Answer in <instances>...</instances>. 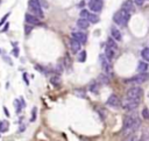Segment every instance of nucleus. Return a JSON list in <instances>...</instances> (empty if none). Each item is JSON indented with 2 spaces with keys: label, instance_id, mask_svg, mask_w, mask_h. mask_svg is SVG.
Returning a JSON list of instances; mask_svg holds the SVG:
<instances>
[{
  "label": "nucleus",
  "instance_id": "obj_11",
  "mask_svg": "<svg viewBox=\"0 0 149 141\" xmlns=\"http://www.w3.org/2000/svg\"><path fill=\"white\" fill-rule=\"evenodd\" d=\"M121 9L122 11H126L128 13H130L133 9H134V3H133V0H126V1L122 4L121 6Z\"/></svg>",
  "mask_w": 149,
  "mask_h": 141
},
{
  "label": "nucleus",
  "instance_id": "obj_38",
  "mask_svg": "<svg viewBox=\"0 0 149 141\" xmlns=\"http://www.w3.org/2000/svg\"><path fill=\"white\" fill-rule=\"evenodd\" d=\"M0 52H1V50H0Z\"/></svg>",
  "mask_w": 149,
  "mask_h": 141
},
{
  "label": "nucleus",
  "instance_id": "obj_26",
  "mask_svg": "<svg viewBox=\"0 0 149 141\" xmlns=\"http://www.w3.org/2000/svg\"><path fill=\"white\" fill-rule=\"evenodd\" d=\"M123 141H139V138H138L136 134H132L129 136H126V139Z\"/></svg>",
  "mask_w": 149,
  "mask_h": 141
},
{
  "label": "nucleus",
  "instance_id": "obj_27",
  "mask_svg": "<svg viewBox=\"0 0 149 141\" xmlns=\"http://www.w3.org/2000/svg\"><path fill=\"white\" fill-rule=\"evenodd\" d=\"M90 90L92 92H95V93H98V86H97V83L96 82H93L91 85H90Z\"/></svg>",
  "mask_w": 149,
  "mask_h": 141
},
{
  "label": "nucleus",
  "instance_id": "obj_32",
  "mask_svg": "<svg viewBox=\"0 0 149 141\" xmlns=\"http://www.w3.org/2000/svg\"><path fill=\"white\" fill-rule=\"evenodd\" d=\"M36 112H37V109L36 107H33V111H32V118H30V121H35L36 119Z\"/></svg>",
  "mask_w": 149,
  "mask_h": 141
},
{
  "label": "nucleus",
  "instance_id": "obj_2",
  "mask_svg": "<svg viewBox=\"0 0 149 141\" xmlns=\"http://www.w3.org/2000/svg\"><path fill=\"white\" fill-rule=\"evenodd\" d=\"M129 19H130V13H128V12H126V11H122V9L118 11V12L114 13V15H113V21H114L118 26H121V27L126 26V25L128 23V20H129Z\"/></svg>",
  "mask_w": 149,
  "mask_h": 141
},
{
  "label": "nucleus",
  "instance_id": "obj_19",
  "mask_svg": "<svg viewBox=\"0 0 149 141\" xmlns=\"http://www.w3.org/2000/svg\"><path fill=\"white\" fill-rule=\"evenodd\" d=\"M77 26L81 28V29H86L89 26H90V22L86 20V19H79L77 21Z\"/></svg>",
  "mask_w": 149,
  "mask_h": 141
},
{
  "label": "nucleus",
  "instance_id": "obj_7",
  "mask_svg": "<svg viewBox=\"0 0 149 141\" xmlns=\"http://www.w3.org/2000/svg\"><path fill=\"white\" fill-rule=\"evenodd\" d=\"M100 63H101V68L104 70V74L106 76H111L112 75V65H111V62L105 57V55L100 56Z\"/></svg>",
  "mask_w": 149,
  "mask_h": 141
},
{
  "label": "nucleus",
  "instance_id": "obj_30",
  "mask_svg": "<svg viewBox=\"0 0 149 141\" xmlns=\"http://www.w3.org/2000/svg\"><path fill=\"white\" fill-rule=\"evenodd\" d=\"M85 60H86V51H82L79 54V56H78V61L79 62H85Z\"/></svg>",
  "mask_w": 149,
  "mask_h": 141
},
{
  "label": "nucleus",
  "instance_id": "obj_13",
  "mask_svg": "<svg viewBox=\"0 0 149 141\" xmlns=\"http://www.w3.org/2000/svg\"><path fill=\"white\" fill-rule=\"evenodd\" d=\"M14 106H15L16 113L19 114V113L21 112L22 107H25V101H23V99H22V98H21L20 100H19V99H15V100H14Z\"/></svg>",
  "mask_w": 149,
  "mask_h": 141
},
{
  "label": "nucleus",
  "instance_id": "obj_17",
  "mask_svg": "<svg viewBox=\"0 0 149 141\" xmlns=\"http://www.w3.org/2000/svg\"><path fill=\"white\" fill-rule=\"evenodd\" d=\"M147 70H148V63L144 62V61L139 62V64H138V71H139L140 74H144Z\"/></svg>",
  "mask_w": 149,
  "mask_h": 141
},
{
  "label": "nucleus",
  "instance_id": "obj_34",
  "mask_svg": "<svg viewBox=\"0 0 149 141\" xmlns=\"http://www.w3.org/2000/svg\"><path fill=\"white\" fill-rule=\"evenodd\" d=\"M13 54H14V56H19V50H17V48H15V49L13 50Z\"/></svg>",
  "mask_w": 149,
  "mask_h": 141
},
{
  "label": "nucleus",
  "instance_id": "obj_36",
  "mask_svg": "<svg viewBox=\"0 0 149 141\" xmlns=\"http://www.w3.org/2000/svg\"><path fill=\"white\" fill-rule=\"evenodd\" d=\"M7 28H8V23H7V25H6L5 27H4V29H3L1 32H6V30H7Z\"/></svg>",
  "mask_w": 149,
  "mask_h": 141
},
{
  "label": "nucleus",
  "instance_id": "obj_16",
  "mask_svg": "<svg viewBox=\"0 0 149 141\" xmlns=\"http://www.w3.org/2000/svg\"><path fill=\"white\" fill-rule=\"evenodd\" d=\"M9 128V122L7 120H0V134L6 133Z\"/></svg>",
  "mask_w": 149,
  "mask_h": 141
},
{
  "label": "nucleus",
  "instance_id": "obj_5",
  "mask_svg": "<svg viewBox=\"0 0 149 141\" xmlns=\"http://www.w3.org/2000/svg\"><path fill=\"white\" fill-rule=\"evenodd\" d=\"M140 104V100H134V99H128L126 98L123 101H122V107L126 110V111H134L136 110V107L139 106Z\"/></svg>",
  "mask_w": 149,
  "mask_h": 141
},
{
  "label": "nucleus",
  "instance_id": "obj_18",
  "mask_svg": "<svg viewBox=\"0 0 149 141\" xmlns=\"http://www.w3.org/2000/svg\"><path fill=\"white\" fill-rule=\"evenodd\" d=\"M70 46H71V50H72V52H78L79 49H81V43H79L78 41H76V40H73V39L71 40Z\"/></svg>",
  "mask_w": 149,
  "mask_h": 141
},
{
  "label": "nucleus",
  "instance_id": "obj_22",
  "mask_svg": "<svg viewBox=\"0 0 149 141\" xmlns=\"http://www.w3.org/2000/svg\"><path fill=\"white\" fill-rule=\"evenodd\" d=\"M107 47L114 49V50L118 49V46H117V43H115V41H114L113 39H108V40H107Z\"/></svg>",
  "mask_w": 149,
  "mask_h": 141
},
{
  "label": "nucleus",
  "instance_id": "obj_31",
  "mask_svg": "<svg viewBox=\"0 0 149 141\" xmlns=\"http://www.w3.org/2000/svg\"><path fill=\"white\" fill-rule=\"evenodd\" d=\"M9 15H11V12H8V13H7L6 15H4V16H3V19L0 20V27H1V26H3V25H4L5 22H6V20H7V17H8Z\"/></svg>",
  "mask_w": 149,
  "mask_h": 141
},
{
  "label": "nucleus",
  "instance_id": "obj_12",
  "mask_svg": "<svg viewBox=\"0 0 149 141\" xmlns=\"http://www.w3.org/2000/svg\"><path fill=\"white\" fill-rule=\"evenodd\" d=\"M111 35H112V39H113L114 41H121V39H122L120 30L117 29L115 27H112L111 28Z\"/></svg>",
  "mask_w": 149,
  "mask_h": 141
},
{
  "label": "nucleus",
  "instance_id": "obj_37",
  "mask_svg": "<svg viewBox=\"0 0 149 141\" xmlns=\"http://www.w3.org/2000/svg\"><path fill=\"white\" fill-rule=\"evenodd\" d=\"M30 29H32V28H29V27H26V34H28V33L30 32Z\"/></svg>",
  "mask_w": 149,
  "mask_h": 141
},
{
  "label": "nucleus",
  "instance_id": "obj_8",
  "mask_svg": "<svg viewBox=\"0 0 149 141\" xmlns=\"http://www.w3.org/2000/svg\"><path fill=\"white\" fill-rule=\"evenodd\" d=\"M103 0H90V3H89V7L92 12H100L101 8H103Z\"/></svg>",
  "mask_w": 149,
  "mask_h": 141
},
{
  "label": "nucleus",
  "instance_id": "obj_33",
  "mask_svg": "<svg viewBox=\"0 0 149 141\" xmlns=\"http://www.w3.org/2000/svg\"><path fill=\"white\" fill-rule=\"evenodd\" d=\"M133 3H134V4H136L138 6H142V5H143V3H144V0H133Z\"/></svg>",
  "mask_w": 149,
  "mask_h": 141
},
{
  "label": "nucleus",
  "instance_id": "obj_23",
  "mask_svg": "<svg viewBox=\"0 0 149 141\" xmlns=\"http://www.w3.org/2000/svg\"><path fill=\"white\" fill-rule=\"evenodd\" d=\"M50 82H51V84H52V85H55V86H58V85L61 84V78H60L58 76H54V77H51V78H50Z\"/></svg>",
  "mask_w": 149,
  "mask_h": 141
},
{
  "label": "nucleus",
  "instance_id": "obj_9",
  "mask_svg": "<svg viewBox=\"0 0 149 141\" xmlns=\"http://www.w3.org/2000/svg\"><path fill=\"white\" fill-rule=\"evenodd\" d=\"M106 104L108 105V106L115 109V107H119V106H120V105H121V101H120V99H119V97H118L117 95H111V96L108 97Z\"/></svg>",
  "mask_w": 149,
  "mask_h": 141
},
{
  "label": "nucleus",
  "instance_id": "obj_35",
  "mask_svg": "<svg viewBox=\"0 0 149 141\" xmlns=\"http://www.w3.org/2000/svg\"><path fill=\"white\" fill-rule=\"evenodd\" d=\"M4 111H5V114H6L7 117H9V113H8V111H7V109H6V107H4Z\"/></svg>",
  "mask_w": 149,
  "mask_h": 141
},
{
  "label": "nucleus",
  "instance_id": "obj_4",
  "mask_svg": "<svg viewBox=\"0 0 149 141\" xmlns=\"http://www.w3.org/2000/svg\"><path fill=\"white\" fill-rule=\"evenodd\" d=\"M149 79V74L148 73H144V74H139L132 78H129V79H126L125 82L127 84H142L144 83L146 81Z\"/></svg>",
  "mask_w": 149,
  "mask_h": 141
},
{
  "label": "nucleus",
  "instance_id": "obj_28",
  "mask_svg": "<svg viewBox=\"0 0 149 141\" xmlns=\"http://www.w3.org/2000/svg\"><path fill=\"white\" fill-rule=\"evenodd\" d=\"M142 118H143L144 120H147V119H149V109H147V107H144V109L142 110Z\"/></svg>",
  "mask_w": 149,
  "mask_h": 141
},
{
  "label": "nucleus",
  "instance_id": "obj_10",
  "mask_svg": "<svg viewBox=\"0 0 149 141\" xmlns=\"http://www.w3.org/2000/svg\"><path fill=\"white\" fill-rule=\"evenodd\" d=\"M72 39L76 40V41H78V42L82 44V43H85V42H86L87 36H86V34H84V33H82V32H76V33H72Z\"/></svg>",
  "mask_w": 149,
  "mask_h": 141
},
{
  "label": "nucleus",
  "instance_id": "obj_3",
  "mask_svg": "<svg viewBox=\"0 0 149 141\" xmlns=\"http://www.w3.org/2000/svg\"><path fill=\"white\" fill-rule=\"evenodd\" d=\"M142 95H143V91H142L141 87H139V86H133V87H130V89L127 90V92H126V98H128V99H134V100H141Z\"/></svg>",
  "mask_w": 149,
  "mask_h": 141
},
{
  "label": "nucleus",
  "instance_id": "obj_29",
  "mask_svg": "<svg viewBox=\"0 0 149 141\" xmlns=\"http://www.w3.org/2000/svg\"><path fill=\"white\" fill-rule=\"evenodd\" d=\"M89 15H90V13H89L86 9H82V11H81V19H86V20H87Z\"/></svg>",
  "mask_w": 149,
  "mask_h": 141
},
{
  "label": "nucleus",
  "instance_id": "obj_25",
  "mask_svg": "<svg viewBox=\"0 0 149 141\" xmlns=\"http://www.w3.org/2000/svg\"><path fill=\"white\" fill-rule=\"evenodd\" d=\"M139 141H149V131H144L142 132Z\"/></svg>",
  "mask_w": 149,
  "mask_h": 141
},
{
  "label": "nucleus",
  "instance_id": "obj_14",
  "mask_svg": "<svg viewBox=\"0 0 149 141\" xmlns=\"http://www.w3.org/2000/svg\"><path fill=\"white\" fill-rule=\"evenodd\" d=\"M25 19H26V22L27 23H29V25H37L40 21H39V19H37L36 16H34V15H32V14H26V16H25Z\"/></svg>",
  "mask_w": 149,
  "mask_h": 141
},
{
  "label": "nucleus",
  "instance_id": "obj_21",
  "mask_svg": "<svg viewBox=\"0 0 149 141\" xmlns=\"http://www.w3.org/2000/svg\"><path fill=\"white\" fill-rule=\"evenodd\" d=\"M141 56L144 60V62H149V48H144L141 51Z\"/></svg>",
  "mask_w": 149,
  "mask_h": 141
},
{
  "label": "nucleus",
  "instance_id": "obj_1",
  "mask_svg": "<svg viewBox=\"0 0 149 141\" xmlns=\"http://www.w3.org/2000/svg\"><path fill=\"white\" fill-rule=\"evenodd\" d=\"M141 126V120L136 113H132L125 117L123 125H122V134L123 136H129L132 134H135V132Z\"/></svg>",
  "mask_w": 149,
  "mask_h": 141
},
{
  "label": "nucleus",
  "instance_id": "obj_24",
  "mask_svg": "<svg viewBox=\"0 0 149 141\" xmlns=\"http://www.w3.org/2000/svg\"><path fill=\"white\" fill-rule=\"evenodd\" d=\"M98 81H99L101 84H108V82H109L108 77H107L105 74H101V75L98 77Z\"/></svg>",
  "mask_w": 149,
  "mask_h": 141
},
{
  "label": "nucleus",
  "instance_id": "obj_6",
  "mask_svg": "<svg viewBox=\"0 0 149 141\" xmlns=\"http://www.w3.org/2000/svg\"><path fill=\"white\" fill-rule=\"evenodd\" d=\"M28 5H29V8H30V9H32L35 14H37L40 17H42V16H43V12H42L41 4H40L39 0H29Z\"/></svg>",
  "mask_w": 149,
  "mask_h": 141
},
{
  "label": "nucleus",
  "instance_id": "obj_20",
  "mask_svg": "<svg viewBox=\"0 0 149 141\" xmlns=\"http://www.w3.org/2000/svg\"><path fill=\"white\" fill-rule=\"evenodd\" d=\"M99 16L97 14H90L89 17H87V21L89 22H92V23H98L99 22Z\"/></svg>",
  "mask_w": 149,
  "mask_h": 141
},
{
  "label": "nucleus",
  "instance_id": "obj_15",
  "mask_svg": "<svg viewBox=\"0 0 149 141\" xmlns=\"http://www.w3.org/2000/svg\"><path fill=\"white\" fill-rule=\"evenodd\" d=\"M114 55H115V50L112 49V48H109V47H106V49H105V57H106L109 62L113 60Z\"/></svg>",
  "mask_w": 149,
  "mask_h": 141
}]
</instances>
